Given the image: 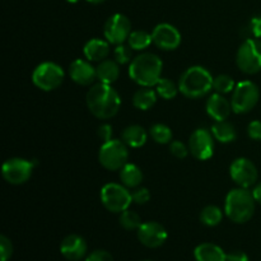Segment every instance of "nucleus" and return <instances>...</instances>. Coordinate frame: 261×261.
Here are the masks:
<instances>
[{
  "label": "nucleus",
  "mask_w": 261,
  "mask_h": 261,
  "mask_svg": "<svg viewBox=\"0 0 261 261\" xmlns=\"http://www.w3.org/2000/svg\"><path fill=\"white\" fill-rule=\"evenodd\" d=\"M87 107L92 115L101 120L114 117L121 107V98L111 84L98 82L91 87L86 97Z\"/></svg>",
  "instance_id": "1"
},
{
  "label": "nucleus",
  "mask_w": 261,
  "mask_h": 261,
  "mask_svg": "<svg viewBox=\"0 0 261 261\" xmlns=\"http://www.w3.org/2000/svg\"><path fill=\"white\" fill-rule=\"evenodd\" d=\"M163 63L157 55L144 53L133 59L129 65V76L140 87H153L162 78Z\"/></svg>",
  "instance_id": "2"
},
{
  "label": "nucleus",
  "mask_w": 261,
  "mask_h": 261,
  "mask_svg": "<svg viewBox=\"0 0 261 261\" xmlns=\"http://www.w3.org/2000/svg\"><path fill=\"white\" fill-rule=\"evenodd\" d=\"M214 78L203 66H191L181 74L178 79V91L191 99L201 98L213 89Z\"/></svg>",
  "instance_id": "3"
},
{
  "label": "nucleus",
  "mask_w": 261,
  "mask_h": 261,
  "mask_svg": "<svg viewBox=\"0 0 261 261\" xmlns=\"http://www.w3.org/2000/svg\"><path fill=\"white\" fill-rule=\"evenodd\" d=\"M255 199L252 191L239 188L229 191L224 201V213L234 223H246L255 213Z\"/></svg>",
  "instance_id": "4"
},
{
  "label": "nucleus",
  "mask_w": 261,
  "mask_h": 261,
  "mask_svg": "<svg viewBox=\"0 0 261 261\" xmlns=\"http://www.w3.org/2000/svg\"><path fill=\"white\" fill-rule=\"evenodd\" d=\"M129 160L127 145L122 140L111 139L101 145L98 152V161L103 168L109 171H119Z\"/></svg>",
  "instance_id": "5"
},
{
  "label": "nucleus",
  "mask_w": 261,
  "mask_h": 261,
  "mask_svg": "<svg viewBox=\"0 0 261 261\" xmlns=\"http://www.w3.org/2000/svg\"><path fill=\"white\" fill-rule=\"evenodd\" d=\"M236 63L245 74H256L261 70V41L259 38H247L240 46Z\"/></svg>",
  "instance_id": "6"
},
{
  "label": "nucleus",
  "mask_w": 261,
  "mask_h": 261,
  "mask_svg": "<svg viewBox=\"0 0 261 261\" xmlns=\"http://www.w3.org/2000/svg\"><path fill=\"white\" fill-rule=\"evenodd\" d=\"M101 201L107 211L112 213H122L129 209L133 203L132 193L121 184L110 182L101 189Z\"/></svg>",
  "instance_id": "7"
},
{
  "label": "nucleus",
  "mask_w": 261,
  "mask_h": 261,
  "mask_svg": "<svg viewBox=\"0 0 261 261\" xmlns=\"http://www.w3.org/2000/svg\"><path fill=\"white\" fill-rule=\"evenodd\" d=\"M64 75L65 74L60 65L51 61H45L36 66L32 73V82L41 91L51 92L61 86Z\"/></svg>",
  "instance_id": "8"
},
{
  "label": "nucleus",
  "mask_w": 261,
  "mask_h": 261,
  "mask_svg": "<svg viewBox=\"0 0 261 261\" xmlns=\"http://www.w3.org/2000/svg\"><path fill=\"white\" fill-rule=\"evenodd\" d=\"M260 92L256 84L251 81H242L236 84L232 93V111L236 114H246L257 105Z\"/></svg>",
  "instance_id": "9"
},
{
  "label": "nucleus",
  "mask_w": 261,
  "mask_h": 261,
  "mask_svg": "<svg viewBox=\"0 0 261 261\" xmlns=\"http://www.w3.org/2000/svg\"><path fill=\"white\" fill-rule=\"evenodd\" d=\"M35 166V161H27L24 158H10L3 163L2 175L7 182L12 185H22L30 180Z\"/></svg>",
  "instance_id": "10"
},
{
  "label": "nucleus",
  "mask_w": 261,
  "mask_h": 261,
  "mask_svg": "<svg viewBox=\"0 0 261 261\" xmlns=\"http://www.w3.org/2000/svg\"><path fill=\"white\" fill-rule=\"evenodd\" d=\"M132 32V23H130L129 18L121 13L111 15L105 23V38L112 45L124 43L129 38Z\"/></svg>",
  "instance_id": "11"
},
{
  "label": "nucleus",
  "mask_w": 261,
  "mask_h": 261,
  "mask_svg": "<svg viewBox=\"0 0 261 261\" xmlns=\"http://www.w3.org/2000/svg\"><path fill=\"white\" fill-rule=\"evenodd\" d=\"M189 150L199 161H208L213 157L214 137L206 129H198L190 135Z\"/></svg>",
  "instance_id": "12"
},
{
  "label": "nucleus",
  "mask_w": 261,
  "mask_h": 261,
  "mask_svg": "<svg viewBox=\"0 0 261 261\" xmlns=\"http://www.w3.org/2000/svg\"><path fill=\"white\" fill-rule=\"evenodd\" d=\"M231 178L240 188L249 189L254 186L257 181V168L247 158H237L229 167Z\"/></svg>",
  "instance_id": "13"
},
{
  "label": "nucleus",
  "mask_w": 261,
  "mask_h": 261,
  "mask_svg": "<svg viewBox=\"0 0 261 261\" xmlns=\"http://www.w3.org/2000/svg\"><path fill=\"white\" fill-rule=\"evenodd\" d=\"M152 38L153 43L163 51L176 50L181 43V33L170 23H161L155 25L152 32Z\"/></svg>",
  "instance_id": "14"
},
{
  "label": "nucleus",
  "mask_w": 261,
  "mask_h": 261,
  "mask_svg": "<svg viewBox=\"0 0 261 261\" xmlns=\"http://www.w3.org/2000/svg\"><path fill=\"white\" fill-rule=\"evenodd\" d=\"M167 237V231L158 222H145L138 229V240L140 244L149 249H157L162 246Z\"/></svg>",
  "instance_id": "15"
},
{
  "label": "nucleus",
  "mask_w": 261,
  "mask_h": 261,
  "mask_svg": "<svg viewBox=\"0 0 261 261\" xmlns=\"http://www.w3.org/2000/svg\"><path fill=\"white\" fill-rule=\"evenodd\" d=\"M69 75L79 86H91L97 79L96 68H93L91 61L76 59L70 64Z\"/></svg>",
  "instance_id": "16"
},
{
  "label": "nucleus",
  "mask_w": 261,
  "mask_h": 261,
  "mask_svg": "<svg viewBox=\"0 0 261 261\" xmlns=\"http://www.w3.org/2000/svg\"><path fill=\"white\" fill-rule=\"evenodd\" d=\"M60 252L65 259L79 261L87 254V242L79 234H69L61 241Z\"/></svg>",
  "instance_id": "17"
},
{
  "label": "nucleus",
  "mask_w": 261,
  "mask_h": 261,
  "mask_svg": "<svg viewBox=\"0 0 261 261\" xmlns=\"http://www.w3.org/2000/svg\"><path fill=\"white\" fill-rule=\"evenodd\" d=\"M206 114L216 121H223L228 119L232 111V105L221 93H214L206 101Z\"/></svg>",
  "instance_id": "18"
},
{
  "label": "nucleus",
  "mask_w": 261,
  "mask_h": 261,
  "mask_svg": "<svg viewBox=\"0 0 261 261\" xmlns=\"http://www.w3.org/2000/svg\"><path fill=\"white\" fill-rule=\"evenodd\" d=\"M84 56L89 61H103L110 54V42L101 38H92L84 45Z\"/></svg>",
  "instance_id": "19"
},
{
  "label": "nucleus",
  "mask_w": 261,
  "mask_h": 261,
  "mask_svg": "<svg viewBox=\"0 0 261 261\" xmlns=\"http://www.w3.org/2000/svg\"><path fill=\"white\" fill-rule=\"evenodd\" d=\"M196 261H227V254L218 245L205 242L196 246L194 251Z\"/></svg>",
  "instance_id": "20"
},
{
  "label": "nucleus",
  "mask_w": 261,
  "mask_h": 261,
  "mask_svg": "<svg viewBox=\"0 0 261 261\" xmlns=\"http://www.w3.org/2000/svg\"><path fill=\"white\" fill-rule=\"evenodd\" d=\"M148 134L140 125H130L121 133V140L130 148H140L147 143Z\"/></svg>",
  "instance_id": "21"
},
{
  "label": "nucleus",
  "mask_w": 261,
  "mask_h": 261,
  "mask_svg": "<svg viewBox=\"0 0 261 261\" xmlns=\"http://www.w3.org/2000/svg\"><path fill=\"white\" fill-rule=\"evenodd\" d=\"M97 81L105 84H112L119 79L120 68L116 60H103L99 61L98 66L96 68Z\"/></svg>",
  "instance_id": "22"
},
{
  "label": "nucleus",
  "mask_w": 261,
  "mask_h": 261,
  "mask_svg": "<svg viewBox=\"0 0 261 261\" xmlns=\"http://www.w3.org/2000/svg\"><path fill=\"white\" fill-rule=\"evenodd\" d=\"M155 102H157V92L150 87H142L133 96V105L135 109L142 110V111L152 109Z\"/></svg>",
  "instance_id": "23"
},
{
  "label": "nucleus",
  "mask_w": 261,
  "mask_h": 261,
  "mask_svg": "<svg viewBox=\"0 0 261 261\" xmlns=\"http://www.w3.org/2000/svg\"><path fill=\"white\" fill-rule=\"evenodd\" d=\"M120 180L126 188L137 189L143 181V172L134 163H126L120 170Z\"/></svg>",
  "instance_id": "24"
},
{
  "label": "nucleus",
  "mask_w": 261,
  "mask_h": 261,
  "mask_svg": "<svg viewBox=\"0 0 261 261\" xmlns=\"http://www.w3.org/2000/svg\"><path fill=\"white\" fill-rule=\"evenodd\" d=\"M212 134H213L214 139L221 143H231L237 137L234 126L227 120L214 122V125L212 126Z\"/></svg>",
  "instance_id": "25"
},
{
  "label": "nucleus",
  "mask_w": 261,
  "mask_h": 261,
  "mask_svg": "<svg viewBox=\"0 0 261 261\" xmlns=\"http://www.w3.org/2000/svg\"><path fill=\"white\" fill-rule=\"evenodd\" d=\"M152 42V33H148L147 31H133L127 38V45L134 51L145 50Z\"/></svg>",
  "instance_id": "26"
},
{
  "label": "nucleus",
  "mask_w": 261,
  "mask_h": 261,
  "mask_svg": "<svg viewBox=\"0 0 261 261\" xmlns=\"http://www.w3.org/2000/svg\"><path fill=\"white\" fill-rule=\"evenodd\" d=\"M223 219V212L216 205H208L201 211L200 222L208 227H216Z\"/></svg>",
  "instance_id": "27"
},
{
  "label": "nucleus",
  "mask_w": 261,
  "mask_h": 261,
  "mask_svg": "<svg viewBox=\"0 0 261 261\" xmlns=\"http://www.w3.org/2000/svg\"><path fill=\"white\" fill-rule=\"evenodd\" d=\"M149 134L158 144H168L172 142V130L165 124H154L150 127Z\"/></svg>",
  "instance_id": "28"
},
{
  "label": "nucleus",
  "mask_w": 261,
  "mask_h": 261,
  "mask_svg": "<svg viewBox=\"0 0 261 261\" xmlns=\"http://www.w3.org/2000/svg\"><path fill=\"white\" fill-rule=\"evenodd\" d=\"M155 92L163 99H172L177 94L178 86H176L171 79L161 78L160 82L155 84Z\"/></svg>",
  "instance_id": "29"
},
{
  "label": "nucleus",
  "mask_w": 261,
  "mask_h": 261,
  "mask_svg": "<svg viewBox=\"0 0 261 261\" xmlns=\"http://www.w3.org/2000/svg\"><path fill=\"white\" fill-rule=\"evenodd\" d=\"M120 226L122 228L127 229V231H134V229H139V227L142 226V219H140L139 214H137L135 212L129 211H124L122 213H120Z\"/></svg>",
  "instance_id": "30"
},
{
  "label": "nucleus",
  "mask_w": 261,
  "mask_h": 261,
  "mask_svg": "<svg viewBox=\"0 0 261 261\" xmlns=\"http://www.w3.org/2000/svg\"><path fill=\"white\" fill-rule=\"evenodd\" d=\"M234 81L232 76L227 75V74H221V75L216 76L213 81V88L217 93L227 94L234 89Z\"/></svg>",
  "instance_id": "31"
},
{
  "label": "nucleus",
  "mask_w": 261,
  "mask_h": 261,
  "mask_svg": "<svg viewBox=\"0 0 261 261\" xmlns=\"http://www.w3.org/2000/svg\"><path fill=\"white\" fill-rule=\"evenodd\" d=\"M133 48L130 47L129 45H117V47L115 48L114 51V55H115V60L117 61L119 64H127V63H132V55H133Z\"/></svg>",
  "instance_id": "32"
},
{
  "label": "nucleus",
  "mask_w": 261,
  "mask_h": 261,
  "mask_svg": "<svg viewBox=\"0 0 261 261\" xmlns=\"http://www.w3.org/2000/svg\"><path fill=\"white\" fill-rule=\"evenodd\" d=\"M13 255V244L7 236H0V259L2 261H8Z\"/></svg>",
  "instance_id": "33"
},
{
  "label": "nucleus",
  "mask_w": 261,
  "mask_h": 261,
  "mask_svg": "<svg viewBox=\"0 0 261 261\" xmlns=\"http://www.w3.org/2000/svg\"><path fill=\"white\" fill-rule=\"evenodd\" d=\"M170 152L176 158H185L190 150H189V147H186L180 140H172L170 143Z\"/></svg>",
  "instance_id": "34"
},
{
  "label": "nucleus",
  "mask_w": 261,
  "mask_h": 261,
  "mask_svg": "<svg viewBox=\"0 0 261 261\" xmlns=\"http://www.w3.org/2000/svg\"><path fill=\"white\" fill-rule=\"evenodd\" d=\"M132 196H133V203L142 205V204H145L149 201L150 193L147 188H137L132 193Z\"/></svg>",
  "instance_id": "35"
},
{
  "label": "nucleus",
  "mask_w": 261,
  "mask_h": 261,
  "mask_svg": "<svg viewBox=\"0 0 261 261\" xmlns=\"http://www.w3.org/2000/svg\"><path fill=\"white\" fill-rule=\"evenodd\" d=\"M86 261H114V257L106 250H94L86 257Z\"/></svg>",
  "instance_id": "36"
},
{
  "label": "nucleus",
  "mask_w": 261,
  "mask_h": 261,
  "mask_svg": "<svg viewBox=\"0 0 261 261\" xmlns=\"http://www.w3.org/2000/svg\"><path fill=\"white\" fill-rule=\"evenodd\" d=\"M247 135L252 140H261V121L254 120L247 126Z\"/></svg>",
  "instance_id": "37"
},
{
  "label": "nucleus",
  "mask_w": 261,
  "mask_h": 261,
  "mask_svg": "<svg viewBox=\"0 0 261 261\" xmlns=\"http://www.w3.org/2000/svg\"><path fill=\"white\" fill-rule=\"evenodd\" d=\"M249 31L254 37L261 38V15H256L250 20Z\"/></svg>",
  "instance_id": "38"
},
{
  "label": "nucleus",
  "mask_w": 261,
  "mask_h": 261,
  "mask_svg": "<svg viewBox=\"0 0 261 261\" xmlns=\"http://www.w3.org/2000/svg\"><path fill=\"white\" fill-rule=\"evenodd\" d=\"M97 134L105 142H109L112 139V126L110 124H102L97 130Z\"/></svg>",
  "instance_id": "39"
},
{
  "label": "nucleus",
  "mask_w": 261,
  "mask_h": 261,
  "mask_svg": "<svg viewBox=\"0 0 261 261\" xmlns=\"http://www.w3.org/2000/svg\"><path fill=\"white\" fill-rule=\"evenodd\" d=\"M227 261H249V256L244 251H232L227 254Z\"/></svg>",
  "instance_id": "40"
},
{
  "label": "nucleus",
  "mask_w": 261,
  "mask_h": 261,
  "mask_svg": "<svg viewBox=\"0 0 261 261\" xmlns=\"http://www.w3.org/2000/svg\"><path fill=\"white\" fill-rule=\"evenodd\" d=\"M252 195H254V199L256 203L261 204V182L256 184L254 188V190H252Z\"/></svg>",
  "instance_id": "41"
},
{
  "label": "nucleus",
  "mask_w": 261,
  "mask_h": 261,
  "mask_svg": "<svg viewBox=\"0 0 261 261\" xmlns=\"http://www.w3.org/2000/svg\"><path fill=\"white\" fill-rule=\"evenodd\" d=\"M88 3H91V4H101V3L106 2V0H87Z\"/></svg>",
  "instance_id": "42"
},
{
  "label": "nucleus",
  "mask_w": 261,
  "mask_h": 261,
  "mask_svg": "<svg viewBox=\"0 0 261 261\" xmlns=\"http://www.w3.org/2000/svg\"><path fill=\"white\" fill-rule=\"evenodd\" d=\"M66 2H68V3H71V4H75V3L81 2V0H66Z\"/></svg>",
  "instance_id": "43"
},
{
  "label": "nucleus",
  "mask_w": 261,
  "mask_h": 261,
  "mask_svg": "<svg viewBox=\"0 0 261 261\" xmlns=\"http://www.w3.org/2000/svg\"><path fill=\"white\" fill-rule=\"evenodd\" d=\"M143 261H152V260H143Z\"/></svg>",
  "instance_id": "44"
}]
</instances>
